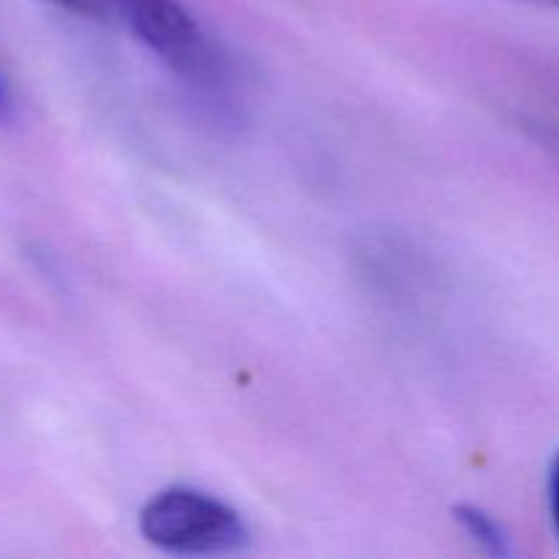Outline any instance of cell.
<instances>
[{
	"label": "cell",
	"instance_id": "obj_7",
	"mask_svg": "<svg viewBox=\"0 0 559 559\" xmlns=\"http://www.w3.org/2000/svg\"><path fill=\"white\" fill-rule=\"evenodd\" d=\"M513 3H527V5H540V9H557L559 0H513Z\"/></svg>",
	"mask_w": 559,
	"mask_h": 559
},
{
	"label": "cell",
	"instance_id": "obj_3",
	"mask_svg": "<svg viewBox=\"0 0 559 559\" xmlns=\"http://www.w3.org/2000/svg\"><path fill=\"white\" fill-rule=\"evenodd\" d=\"M459 527L464 530L469 540L478 546L484 555L489 557H511V538H508L506 527L497 522L491 513H486L478 506H459L453 508Z\"/></svg>",
	"mask_w": 559,
	"mask_h": 559
},
{
	"label": "cell",
	"instance_id": "obj_5",
	"mask_svg": "<svg viewBox=\"0 0 559 559\" xmlns=\"http://www.w3.org/2000/svg\"><path fill=\"white\" fill-rule=\"evenodd\" d=\"M546 500H549V519H551V530H555L557 540H559V453L551 462L549 469V484H546Z\"/></svg>",
	"mask_w": 559,
	"mask_h": 559
},
{
	"label": "cell",
	"instance_id": "obj_6",
	"mask_svg": "<svg viewBox=\"0 0 559 559\" xmlns=\"http://www.w3.org/2000/svg\"><path fill=\"white\" fill-rule=\"evenodd\" d=\"M16 120V102L11 93L9 82L0 74V126H11Z\"/></svg>",
	"mask_w": 559,
	"mask_h": 559
},
{
	"label": "cell",
	"instance_id": "obj_2",
	"mask_svg": "<svg viewBox=\"0 0 559 559\" xmlns=\"http://www.w3.org/2000/svg\"><path fill=\"white\" fill-rule=\"evenodd\" d=\"M142 538L173 557H227L249 546V527L233 506L191 486L158 491L140 511Z\"/></svg>",
	"mask_w": 559,
	"mask_h": 559
},
{
	"label": "cell",
	"instance_id": "obj_1",
	"mask_svg": "<svg viewBox=\"0 0 559 559\" xmlns=\"http://www.w3.org/2000/svg\"><path fill=\"white\" fill-rule=\"evenodd\" d=\"M115 14L173 71L213 107L233 93V63L183 0H112Z\"/></svg>",
	"mask_w": 559,
	"mask_h": 559
},
{
	"label": "cell",
	"instance_id": "obj_4",
	"mask_svg": "<svg viewBox=\"0 0 559 559\" xmlns=\"http://www.w3.org/2000/svg\"><path fill=\"white\" fill-rule=\"evenodd\" d=\"M49 3L71 11V14L93 16V20H102V16L112 14V0H49Z\"/></svg>",
	"mask_w": 559,
	"mask_h": 559
}]
</instances>
